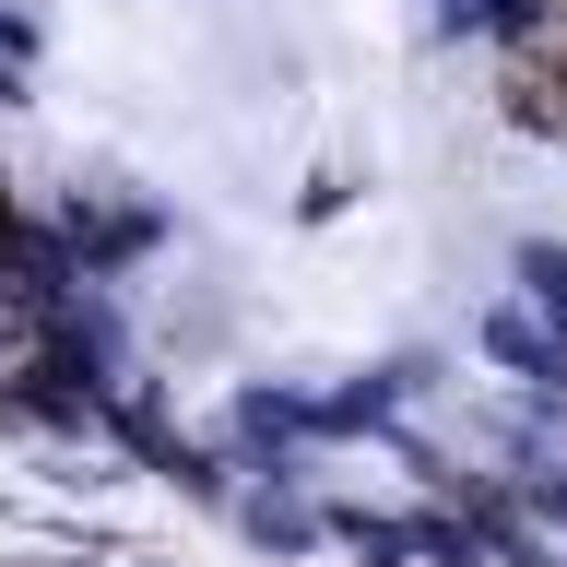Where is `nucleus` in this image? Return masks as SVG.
<instances>
[{
    "label": "nucleus",
    "instance_id": "1",
    "mask_svg": "<svg viewBox=\"0 0 567 567\" xmlns=\"http://www.w3.org/2000/svg\"><path fill=\"white\" fill-rule=\"evenodd\" d=\"M508 106H520L532 131H567V48H520L508 60Z\"/></svg>",
    "mask_w": 567,
    "mask_h": 567
}]
</instances>
